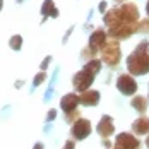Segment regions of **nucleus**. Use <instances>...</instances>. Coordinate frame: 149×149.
Returning <instances> with one entry per match:
<instances>
[{
    "mask_svg": "<svg viewBox=\"0 0 149 149\" xmlns=\"http://www.w3.org/2000/svg\"><path fill=\"white\" fill-rule=\"evenodd\" d=\"M104 9H106V3H104V2H101V3H100V10H101V12H104Z\"/></svg>",
    "mask_w": 149,
    "mask_h": 149,
    "instance_id": "nucleus-25",
    "label": "nucleus"
},
{
    "mask_svg": "<svg viewBox=\"0 0 149 149\" xmlns=\"http://www.w3.org/2000/svg\"><path fill=\"white\" fill-rule=\"evenodd\" d=\"M122 22L125 24H139V10L134 3H123L118 7Z\"/></svg>",
    "mask_w": 149,
    "mask_h": 149,
    "instance_id": "nucleus-4",
    "label": "nucleus"
},
{
    "mask_svg": "<svg viewBox=\"0 0 149 149\" xmlns=\"http://www.w3.org/2000/svg\"><path fill=\"white\" fill-rule=\"evenodd\" d=\"M117 2H123V0H117Z\"/></svg>",
    "mask_w": 149,
    "mask_h": 149,
    "instance_id": "nucleus-31",
    "label": "nucleus"
},
{
    "mask_svg": "<svg viewBox=\"0 0 149 149\" xmlns=\"http://www.w3.org/2000/svg\"><path fill=\"white\" fill-rule=\"evenodd\" d=\"M77 104H79V96L74 94V93L65 94V96L62 98V101H60V106H62L63 113H70V111H74L75 108H77Z\"/></svg>",
    "mask_w": 149,
    "mask_h": 149,
    "instance_id": "nucleus-10",
    "label": "nucleus"
},
{
    "mask_svg": "<svg viewBox=\"0 0 149 149\" xmlns=\"http://www.w3.org/2000/svg\"><path fill=\"white\" fill-rule=\"evenodd\" d=\"M65 120H67L69 123H75V122L79 120V111L74 110V111H70V113H65Z\"/></svg>",
    "mask_w": 149,
    "mask_h": 149,
    "instance_id": "nucleus-20",
    "label": "nucleus"
},
{
    "mask_svg": "<svg viewBox=\"0 0 149 149\" xmlns=\"http://www.w3.org/2000/svg\"><path fill=\"white\" fill-rule=\"evenodd\" d=\"M146 144H148V148H149V135H148V139H146Z\"/></svg>",
    "mask_w": 149,
    "mask_h": 149,
    "instance_id": "nucleus-29",
    "label": "nucleus"
},
{
    "mask_svg": "<svg viewBox=\"0 0 149 149\" xmlns=\"http://www.w3.org/2000/svg\"><path fill=\"white\" fill-rule=\"evenodd\" d=\"M41 14L48 17V15H52V17H58V9L53 5V0H45V3H43V7H41Z\"/></svg>",
    "mask_w": 149,
    "mask_h": 149,
    "instance_id": "nucleus-15",
    "label": "nucleus"
},
{
    "mask_svg": "<svg viewBox=\"0 0 149 149\" xmlns=\"http://www.w3.org/2000/svg\"><path fill=\"white\" fill-rule=\"evenodd\" d=\"M98 101H100V93L98 91L88 89L79 94V103L84 104V106H94V104H98Z\"/></svg>",
    "mask_w": 149,
    "mask_h": 149,
    "instance_id": "nucleus-11",
    "label": "nucleus"
},
{
    "mask_svg": "<svg viewBox=\"0 0 149 149\" xmlns=\"http://www.w3.org/2000/svg\"><path fill=\"white\" fill-rule=\"evenodd\" d=\"M127 69L134 75H144L149 72V43L141 41L127 58Z\"/></svg>",
    "mask_w": 149,
    "mask_h": 149,
    "instance_id": "nucleus-1",
    "label": "nucleus"
},
{
    "mask_svg": "<svg viewBox=\"0 0 149 149\" xmlns=\"http://www.w3.org/2000/svg\"><path fill=\"white\" fill-rule=\"evenodd\" d=\"M132 130H134V134L137 135H144L149 132V118L146 117H141V118H137L132 123Z\"/></svg>",
    "mask_w": 149,
    "mask_h": 149,
    "instance_id": "nucleus-13",
    "label": "nucleus"
},
{
    "mask_svg": "<svg viewBox=\"0 0 149 149\" xmlns=\"http://www.w3.org/2000/svg\"><path fill=\"white\" fill-rule=\"evenodd\" d=\"M117 88H118L120 93L130 96V94H134L137 91V82H135V79L130 74H122L118 77V81H117Z\"/></svg>",
    "mask_w": 149,
    "mask_h": 149,
    "instance_id": "nucleus-6",
    "label": "nucleus"
},
{
    "mask_svg": "<svg viewBox=\"0 0 149 149\" xmlns=\"http://www.w3.org/2000/svg\"><path fill=\"white\" fill-rule=\"evenodd\" d=\"M84 70H88L89 74H93V75H96L100 70H101V62L98 58H93V60H89L86 65H84Z\"/></svg>",
    "mask_w": 149,
    "mask_h": 149,
    "instance_id": "nucleus-16",
    "label": "nucleus"
},
{
    "mask_svg": "<svg viewBox=\"0 0 149 149\" xmlns=\"http://www.w3.org/2000/svg\"><path fill=\"white\" fill-rule=\"evenodd\" d=\"M103 146H104V148H110V146H111V144H110V142H108V141H106V139H104V141H103Z\"/></svg>",
    "mask_w": 149,
    "mask_h": 149,
    "instance_id": "nucleus-26",
    "label": "nucleus"
},
{
    "mask_svg": "<svg viewBox=\"0 0 149 149\" xmlns=\"http://www.w3.org/2000/svg\"><path fill=\"white\" fill-rule=\"evenodd\" d=\"M96 53H98V50H96V48H93V46H86V48H84V50H82V53H81V57H82V58H86L88 60V62H89V60H93L94 58V55H96Z\"/></svg>",
    "mask_w": 149,
    "mask_h": 149,
    "instance_id": "nucleus-17",
    "label": "nucleus"
},
{
    "mask_svg": "<svg viewBox=\"0 0 149 149\" xmlns=\"http://www.w3.org/2000/svg\"><path fill=\"white\" fill-rule=\"evenodd\" d=\"M89 132H91V123L84 118H79L72 127V135L75 139H84V137L89 135Z\"/></svg>",
    "mask_w": 149,
    "mask_h": 149,
    "instance_id": "nucleus-8",
    "label": "nucleus"
},
{
    "mask_svg": "<svg viewBox=\"0 0 149 149\" xmlns=\"http://www.w3.org/2000/svg\"><path fill=\"white\" fill-rule=\"evenodd\" d=\"M62 149H74V142H72V141H67L65 146H63Z\"/></svg>",
    "mask_w": 149,
    "mask_h": 149,
    "instance_id": "nucleus-24",
    "label": "nucleus"
},
{
    "mask_svg": "<svg viewBox=\"0 0 149 149\" xmlns=\"http://www.w3.org/2000/svg\"><path fill=\"white\" fill-rule=\"evenodd\" d=\"M9 45H10V48L12 50H21V46H22V38L19 36V34H14L12 38H10V41H9Z\"/></svg>",
    "mask_w": 149,
    "mask_h": 149,
    "instance_id": "nucleus-18",
    "label": "nucleus"
},
{
    "mask_svg": "<svg viewBox=\"0 0 149 149\" xmlns=\"http://www.w3.org/2000/svg\"><path fill=\"white\" fill-rule=\"evenodd\" d=\"M137 33V24H118L113 28H108V36L113 40H125Z\"/></svg>",
    "mask_w": 149,
    "mask_h": 149,
    "instance_id": "nucleus-3",
    "label": "nucleus"
},
{
    "mask_svg": "<svg viewBox=\"0 0 149 149\" xmlns=\"http://www.w3.org/2000/svg\"><path fill=\"white\" fill-rule=\"evenodd\" d=\"M98 134L101 135V137H110V135L115 132V127H113V118L110 117V115H104L103 118L100 120V123H98Z\"/></svg>",
    "mask_w": 149,
    "mask_h": 149,
    "instance_id": "nucleus-9",
    "label": "nucleus"
},
{
    "mask_svg": "<svg viewBox=\"0 0 149 149\" xmlns=\"http://www.w3.org/2000/svg\"><path fill=\"white\" fill-rule=\"evenodd\" d=\"M146 12H148V17H149V2H148V5H146Z\"/></svg>",
    "mask_w": 149,
    "mask_h": 149,
    "instance_id": "nucleus-28",
    "label": "nucleus"
},
{
    "mask_svg": "<svg viewBox=\"0 0 149 149\" xmlns=\"http://www.w3.org/2000/svg\"><path fill=\"white\" fill-rule=\"evenodd\" d=\"M45 79H46V74H45V72H40V74L34 77V82H33V84H34V86H40Z\"/></svg>",
    "mask_w": 149,
    "mask_h": 149,
    "instance_id": "nucleus-21",
    "label": "nucleus"
},
{
    "mask_svg": "<svg viewBox=\"0 0 149 149\" xmlns=\"http://www.w3.org/2000/svg\"><path fill=\"white\" fill-rule=\"evenodd\" d=\"M139 148H141L139 139L130 134H120L115 139V146H113V149H139Z\"/></svg>",
    "mask_w": 149,
    "mask_h": 149,
    "instance_id": "nucleus-7",
    "label": "nucleus"
},
{
    "mask_svg": "<svg viewBox=\"0 0 149 149\" xmlns=\"http://www.w3.org/2000/svg\"><path fill=\"white\" fill-rule=\"evenodd\" d=\"M137 33H146V34H149V17L144 19V21H141L137 24Z\"/></svg>",
    "mask_w": 149,
    "mask_h": 149,
    "instance_id": "nucleus-19",
    "label": "nucleus"
},
{
    "mask_svg": "<svg viewBox=\"0 0 149 149\" xmlns=\"http://www.w3.org/2000/svg\"><path fill=\"white\" fill-rule=\"evenodd\" d=\"M34 149H43V144H41V142H40V144H36V146H34Z\"/></svg>",
    "mask_w": 149,
    "mask_h": 149,
    "instance_id": "nucleus-27",
    "label": "nucleus"
},
{
    "mask_svg": "<svg viewBox=\"0 0 149 149\" xmlns=\"http://www.w3.org/2000/svg\"><path fill=\"white\" fill-rule=\"evenodd\" d=\"M93 81H94V75L89 74L88 70H81V72H77L74 75V79H72V84H74V88L77 91H81V93H84V91L89 89V86L93 84Z\"/></svg>",
    "mask_w": 149,
    "mask_h": 149,
    "instance_id": "nucleus-5",
    "label": "nucleus"
},
{
    "mask_svg": "<svg viewBox=\"0 0 149 149\" xmlns=\"http://www.w3.org/2000/svg\"><path fill=\"white\" fill-rule=\"evenodd\" d=\"M104 43H106V33L103 29H96L89 36V46L96 48V50H101Z\"/></svg>",
    "mask_w": 149,
    "mask_h": 149,
    "instance_id": "nucleus-12",
    "label": "nucleus"
},
{
    "mask_svg": "<svg viewBox=\"0 0 149 149\" xmlns=\"http://www.w3.org/2000/svg\"><path fill=\"white\" fill-rule=\"evenodd\" d=\"M50 62H52V57H46V58L41 62V69H43V70H45L46 67H48V63H50Z\"/></svg>",
    "mask_w": 149,
    "mask_h": 149,
    "instance_id": "nucleus-22",
    "label": "nucleus"
},
{
    "mask_svg": "<svg viewBox=\"0 0 149 149\" xmlns=\"http://www.w3.org/2000/svg\"><path fill=\"white\" fill-rule=\"evenodd\" d=\"M130 104H132V108L137 110L139 113H144V111L148 110V100H146L144 96H134L132 101H130Z\"/></svg>",
    "mask_w": 149,
    "mask_h": 149,
    "instance_id": "nucleus-14",
    "label": "nucleus"
},
{
    "mask_svg": "<svg viewBox=\"0 0 149 149\" xmlns=\"http://www.w3.org/2000/svg\"><path fill=\"white\" fill-rule=\"evenodd\" d=\"M101 58L106 65L117 67L120 62V43L118 40H106V43L101 48Z\"/></svg>",
    "mask_w": 149,
    "mask_h": 149,
    "instance_id": "nucleus-2",
    "label": "nucleus"
},
{
    "mask_svg": "<svg viewBox=\"0 0 149 149\" xmlns=\"http://www.w3.org/2000/svg\"><path fill=\"white\" fill-rule=\"evenodd\" d=\"M17 2H22V0H17Z\"/></svg>",
    "mask_w": 149,
    "mask_h": 149,
    "instance_id": "nucleus-32",
    "label": "nucleus"
},
{
    "mask_svg": "<svg viewBox=\"0 0 149 149\" xmlns=\"http://www.w3.org/2000/svg\"><path fill=\"white\" fill-rule=\"evenodd\" d=\"M2 5H3V2H2V0H0V10H2Z\"/></svg>",
    "mask_w": 149,
    "mask_h": 149,
    "instance_id": "nucleus-30",
    "label": "nucleus"
},
{
    "mask_svg": "<svg viewBox=\"0 0 149 149\" xmlns=\"http://www.w3.org/2000/svg\"><path fill=\"white\" fill-rule=\"evenodd\" d=\"M55 117H57V111H55V110H50L48 115H46V120H53Z\"/></svg>",
    "mask_w": 149,
    "mask_h": 149,
    "instance_id": "nucleus-23",
    "label": "nucleus"
}]
</instances>
